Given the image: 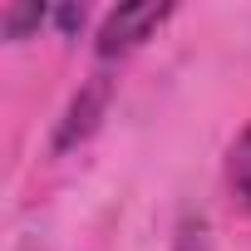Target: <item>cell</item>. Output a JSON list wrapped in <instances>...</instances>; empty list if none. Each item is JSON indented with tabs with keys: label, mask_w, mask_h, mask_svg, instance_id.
Masks as SVG:
<instances>
[{
	"label": "cell",
	"mask_w": 251,
	"mask_h": 251,
	"mask_svg": "<svg viewBox=\"0 0 251 251\" xmlns=\"http://www.w3.org/2000/svg\"><path fill=\"white\" fill-rule=\"evenodd\" d=\"M173 15V5H118L103 15L99 25V59H118V54H128L138 50L143 40H153V30H163Z\"/></svg>",
	"instance_id": "1"
},
{
	"label": "cell",
	"mask_w": 251,
	"mask_h": 251,
	"mask_svg": "<svg viewBox=\"0 0 251 251\" xmlns=\"http://www.w3.org/2000/svg\"><path fill=\"white\" fill-rule=\"evenodd\" d=\"M103 103H108V79L103 74H94V84L69 103V118L59 123V138H54V148H74V143H84L89 133H94V123H99V113H103Z\"/></svg>",
	"instance_id": "2"
},
{
	"label": "cell",
	"mask_w": 251,
	"mask_h": 251,
	"mask_svg": "<svg viewBox=\"0 0 251 251\" xmlns=\"http://www.w3.org/2000/svg\"><path fill=\"white\" fill-rule=\"evenodd\" d=\"M226 187H231V202L241 212H251V123L246 133L231 143V158H226Z\"/></svg>",
	"instance_id": "3"
},
{
	"label": "cell",
	"mask_w": 251,
	"mask_h": 251,
	"mask_svg": "<svg viewBox=\"0 0 251 251\" xmlns=\"http://www.w3.org/2000/svg\"><path fill=\"white\" fill-rule=\"evenodd\" d=\"M54 20V10L45 5H5V15H0V25H5V40H25V30Z\"/></svg>",
	"instance_id": "4"
}]
</instances>
